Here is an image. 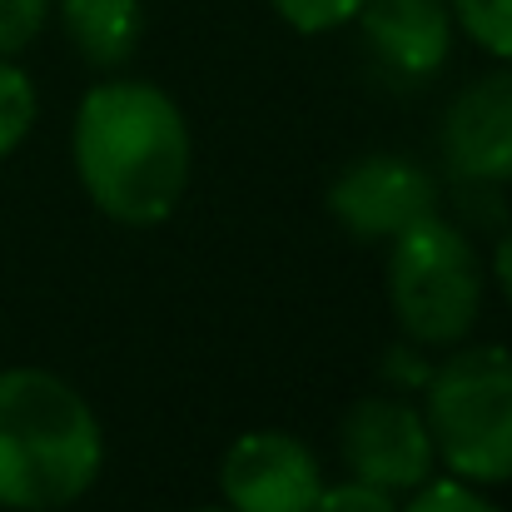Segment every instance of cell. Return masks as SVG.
I'll return each instance as SVG.
<instances>
[{
  "instance_id": "obj_1",
  "label": "cell",
  "mask_w": 512,
  "mask_h": 512,
  "mask_svg": "<svg viewBox=\"0 0 512 512\" xmlns=\"http://www.w3.org/2000/svg\"><path fill=\"white\" fill-rule=\"evenodd\" d=\"M70 150L90 204L130 229L165 224L189 189L184 110L150 80H100L85 90Z\"/></svg>"
},
{
  "instance_id": "obj_2",
  "label": "cell",
  "mask_w": 512,
  "mask_h": 512,
  "mask_svg": "<svg viewBox=\"0 0 512 512\" xmlns=\"http://www.w3.org/2000/svg\"><path fill=\"white\" fill-rule=\"evenodd\" d=\"M105 463L95 408L50 368L0 373V508L60 512L80 503Z\"/></svg>"
},
{
  "instance_id": "obj_3",
  "label": "cell",
  "mask_w": 512,
  "mask_h": 512,
  "mask_svg": "<svg viewBox=\"0 0 512 512\" xmlns=\"http://www.w3.org/2000/svg\"><path fill=\"white\" fill-rule=\"evenodd\" d=\"M423 423L443 468L463 483H512V353L498 343L453 348L423 398Z\"/></svg>"
},
{
  "instance_id": "obj_4",
  "label": "cell",
  "mask_w": 512,
  "mask_h": 512,
  "mask_svg": "<svg viewBox=\"0 0 512 512\" xmlns=\"http://www.w3.org/2000/svg\"><path fill=\"white\" fill-rule=\"evenodd\" d=\"M388 244V304L398 329L428 348L463 343L483 314V264L463 229L428 214Z\"/></svg>"
},
{
  "instance_id": "obj_5",
  "label": "cell",
  "mask_w": 512,
  "mask_h": 512,
  "mask_svg": "<svg viewBox=\"0 0 512 512\" xmlns=\"http://www.w3.org/2000/svg\"><path fill=\"white\" fill-rule=\"evenodd\" d=\"M339 453L353 478L388 488V493H413L418 483L433 478V463H438L423 413L388 393L358 398L343 413Z\"/></svg>"
},
{
  "instance_id": "obj_6",
  "label": "cell",
  "mask_w": 512,
  "mask_h": 512,
  "mask_svg": "<svg viewBox=\"0 0 512 512\" xmlns=\"http://www.w3.org/2000/svg\"><path fill=\"white\" fill-rule=\"evenodd\" d=\"M329 214L348 234L383 244L438 214V184L403 155H363L329 184Z\"/></svg>"
},
{
  "instance_id": "obj_7",
  "label": "cell",
  "mask_w": 512,
  "mask_h": 512,
  "mask_svg": "<svg viewBox=\"0 0 512 512\" xmlns=\"http://www.w3.org/2000/svg\"><path fill=\"white\" fill-rule=\"evenodd\" d=\"M219 488L234 512H309L324 473L314 448H304L294 433H244L229 443L219 463Z\"/></svg>"
},
{
  "instance_id": "obj_8",
  "label": "cell",
  "mask_w": 512,
  "mask_h": 512,
  "mask_svg": "<svg viewBox=\"0 0 512 512\" xmlns=\"http://www.w3.org/2000/svg\"><path fill=\"white\" fill-rule=\"evenodd\" d=\"M443 160L458 179L512 184V65L458 90L443 115Z\"/></svg>"
},
{
  "instance_id": "obj_9",
  "label": "cell",
  "mask_w": 512,
  "mask_h": 512,
  "mask_svg": "<svg viewBox=\"0 0 512 512\" xmlns=\"http://www.w3.org/2000/svg\"><path fill=\"white\" fill-rule=\"evenodd\" d=\"M378 65L403 80H433L453 55V10L448 0H363L353 15Z\"/></svg>"
},
{
  "instance_id": "obj_10",
  "label": "cell",
  "mask_w": 512,
  "mask_h": 512,
  "mask_svg": "<svg viewBox=\"0 0 512 512\" xmlns=\"http://www.w3.org/2000/svg\"><path fill=\"white\" fill-rule=\"evenodd\" d=\"M60 20L70 45L95 70L125 65L140 50V30H145L140 0H60Z\"/></svg>"
},
{
  "instance_id": "obj_11",
  "label": "cell",
  "mask_w": 512,
  "mask_h": 512,
  "mask_svg": "<svg viewBox=\"0 0 512 512\" xmlns=\"http://www.w3.org/2000/svg\"><path fill=\"white\" fill-rule=\"evenodd\" d=\"M30 125H35V85L20 65H10V55H0V160L25 145Z\"/></svg>"
},
{
  "instance_id": "obj_12",
  "label": "cell",
  "mask_w": 512,
  "mask_h": 512,
  "mask_svg": "<svg viewBox=\"0 0 512 512\" xmlns=\"http://www.w3.org/2000/svg\"><path fill=\"white\" fill-rule=\"evenodd\" d=\"M448 10L478 50L512 60V0H448Z\"/></svg>"
},
{
  "instance_id": "obj_13",
  "label": "cell",
  "mask_w": 512,
  "mask_h": 512,
  "mask_svg": "<svg viewBox=\"0 0 512 512\" xmlns=\"http://www.w3.org/2000/svg\"><path fill=\"white\" fill-rule=\"evenodd\" d=\"M299 35H324V30H339L348 25L358 10H363V0H269Z\"/></svg>"
},
{
  "instance_id": "obj_14",
  "label": "cell",
  "mask_w": 512,
  "mask_h": 512,
  "mask_svg": "<svg viewBox=\"0 0 512 512\" xmlns=\"http://www.w3.org/2000/svg\"><path fill=\"white\" fill-rule=\"evenodd\" d=\"M398 512H503V508L488 503L483 493H473L463 478H443V483H418L413 503Z\"/></svg>"
},
{
  "instance_id": "obj_15",
  "label": "cell",
  "mask_w": 512,
  "mask_h": 512,
  "mask_svg": "<svg viewBox=\"0 0 512 512\" xmlns=\"http://www.w3.org/2000/svg\"><path fill=\"white\" fill-rule=\"evenodd\" d=\"M50 20V0H0V55H20Z\"/></svg>"
},
{
  "instance_id": "obj_16",
  "label": "cell",
  "mask_w": 512,
  "mask_h": 512,
  "mask_svg": "<svg viewBox=\"0 0 512 512\" xmlns=\"http://www.w3.org/2000/svg\"><path fill=\"white\" fill-rule=\"evenodd\" d=\"M309 512H398V503H393L388 488H373L363 478H348L339 488H319V498H314Z\"/></svg>"
},
{
  "instance_id": "obj_17",
  "label": "cell",
  "mask_w": 512,
  "mask_h": 512,
  "mask_svg": "<svg viewBox=\"0 0 512 512\" xmlns=\"http://www.w3.org/2000/svg\"><path fill=\"white\" fill-rule=\"evenodd\" d=\"M493 274H498V284H503V294H508L512 304V229L498 239V254H493Z\"/></svg>"
},
{
  "instance_id": "obj_18",
  "label": "cell",
  "mask_w": 512,
  "mask_h": 512,
  "mask_svg": "<svg viewBox=\"0 0 512 512\" xmlns=\"http://www.w3.org/2000/svg\"><path fill=\"white\" fill-rule=\"evenodd\" d=\"M194 512H234V508H194Z\"/></svg>"
}]
</instances>
